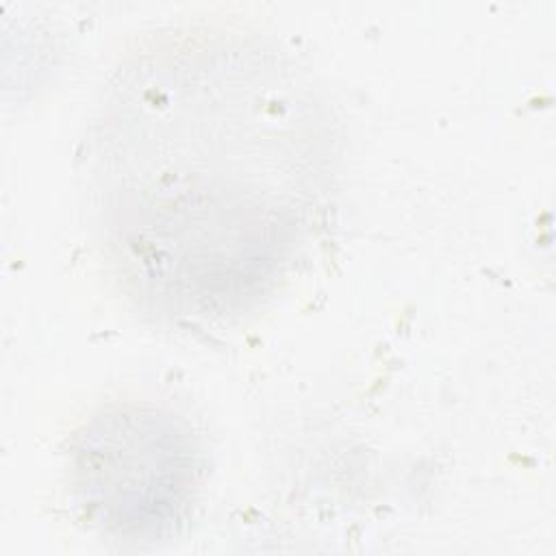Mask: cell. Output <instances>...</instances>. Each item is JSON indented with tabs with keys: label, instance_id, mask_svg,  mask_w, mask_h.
I'll return each instance as SVG.
<instances>
[{
	"label": "cell",
	"instance_id": "6da1fadb",
	"mask_svg": "<svg viewBox=\"0 0 556 556\" xmlns=\"http://www.w3.org/2000/svg\"><path fill=\"white\" fill-rule=\"evenodd\" d=\"M276 83L256 98L187 102L143 85L122 106L113 211L119 245L150 298H235L267 280L315 208V135Z\"/></svg>",
	"mask_w": 556,
	"mask_h": 556
}]
</instances>
